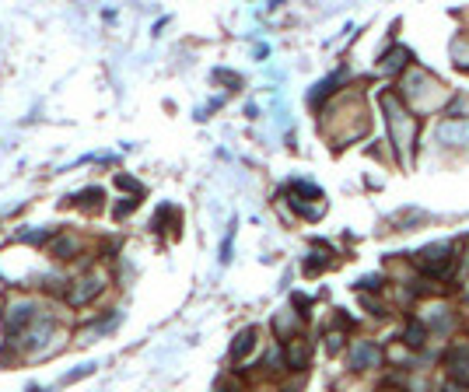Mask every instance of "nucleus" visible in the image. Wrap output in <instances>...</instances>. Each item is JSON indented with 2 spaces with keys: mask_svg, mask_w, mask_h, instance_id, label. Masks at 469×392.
Instances as JSON below:
<instances>
[{
  "mask_svg": "<svg viewBox=\"0 0 469 392\" xmlns=\"http://www.w3.org/2000/svg\"><path fill=\"white\" fill-rule=\"evenodd\" d=\"M406 60H410V53H406L403 46H396V50H389V53H385V60H382V71H385V74H396V71H399Z\"/></svg>",
  "mask_w": 469,
  "mask_h": 392,
  "instance_id": "nucleus-11",
  "label": "nucleus"
},
{
  "mask_svg": "<svg viewBox=\"0 0 469 392\" xmlns=\"http://www.w3.org/2000/svg\"><path fill=\"white\" fill-rule=\"evenodd\" d=\"M326 340H329V343H326V347H329V354H336V350L343 347V333H340V329H333Z\"/></svg>",
  "mask_w": 469,
  "mask_h": 392,
  "instance_id": "nucleus-14",
  "label": "nucleus"
},
{
  "mask_svg": "<svg viewBox=\"0 0 469 392\" xmlns=\"http://www.w3.org/2000/svg\"><path fill=\"white\" fill-rule=\"evenodd\" d=\"M81 249H84V242H81V238H77L74 231H57L46 252H50L53 259L67 263V259H77V256H81Z\"/></svg>",
  "mask_w": 469,
  "mask_h": 392,
  "instance_id": "nucleus-5",
  "label": "nucleus"
},
{
  "mask_svg": "<svg viewBox=\"0 0 469 392\" xmlns=\"http://www.w3.org/2000/svg\"><path fill=\"white\" fill-rule=\"evenodd\" d=\"M403 343H406V347H420V343H424V322H410Z\"/></svg>",
  "mask_w": 469,
  "mask_h": 392,
  "instance_id": "nucleus-13",
  "label": "nucleus"
},
{
  "mask_svg": "<svg viewBox=\"0 0 469 392\" xmlns=\"http://www.w3.org/2000/svg\"><path fill=\"white\" fill-rule=\"evenodd\" d=\"M253 347H256V329L249 326V329H242L239 336H234V343H231V357H234V361H242Z\"/></svg>",
  "mask_w": 469,
  "mask_h": 392,
  "instance_id": "nucleus-10",
  "label": "nucleus"
},
{
  "mask_svg": "<svg viewBox=\"0 0 469 392\" xmlns=\"http://www.w3.org/2000/svg\"><path fill=\"white\" fill-rule=\"evenodd\" d=\"M413 266H417L424 277L438 280V277H448V273H452L455 256H452L448 245H427V249H420V252L413 256Z\"/></svg>",
  "mask_w": 469,
  "mask_h": 392,
  "instance_id": "nucleus-4",
  "label": "nucleus"
},
{
  "mask_svg": "<svg viewBox=\"0 0 469 392\" xmlns=\"http://www.w3.org/2000/svg\"><path fill=\"white\" fill-rule=\"evenodd\" d=\"M382 392H403V389H396V385H385V389H382Z\"/></svg>",
  "mask_w": 469,
  "mask_h": 392,
  "instance_id": "nucleus-15",
  "label": "nucleus"
},
{
  "mask_svg": "<svg viewBox=\"0 0 469 392\" xmlns=\"http://www.w3.org/2000/svg\"><path fill=\"white\" fill-rule=\"evenodd\" d=\"M46 319V312H43V305H39V298H32V294H15L11 301H8V308H4V329L18 340L25 329H32L36 322H43Z\"/></svg>",
  "mask_w": 469,
  "mask_h": 392,
  "instance_id": "nucleus-2",
  "label": "nucleus"
},
{
  "mask_svg": "<svg viewBox=\"0 0 469 392\" xmlns=\"http://www.w3.org/2000/svg\"><path fill=\"white\" fill-rule=\"evenodd\" d=\"M81 207H84V210H98V207H102V189H98V186H95V189H84V193H81Z\"/></svg>",
  "mask_w": 469,
  "mask_h": 392,
  "instance_id": "nucleus-12",
  "label": "nucleus"
},
{
  "mask_svg": "<svg viewBox=\"0 0 469 392\" xmlns=\"http://www.w3.org/2000/svg\"><path fill=\"white\" fill-rule=\"evenodd\" d=\"M466 301H469V294H466Z\"/></svg>",
  "mask_w": 469,
  "mask_h": 392,
  "instance_id": "nucleus-16",
  "label": "nucleus"
},
{
  "mask_svg": "<svg viewBox=\"0 0 469 392\" xmlns=\"http://www.w3.org/2000/svg\"><path fill=\"white\" fill-rule=\"evenodd\" d=\"M382 361V350L371 343V340H357L354 343V350H350V368L354 371H368V368H375Z\"/></svg>",
  "mask_w": 469,
  "mask_h": 392,
  "instance_id": "nucleus-6",
  "label": "nucleus"
},
{
  "mask_svg": "<svg viewBox=\"0 0 469 392\" xmlns=\"http://www.w3.org/2000/svg\"><path fill=\"white\" fill-rule=\"evenodd\" d=\"M382 109H385V119H389V133H392V144L399 151V158L406 161L410 151H413V137H417V123L410 119V112L399 106L396 95H382Z\"/></svg>",
  "mask_w": 469,
  "mask_h": 392,
  "instance_id": "nucleus-1",
  "label": "nucleus"
},
{
  "mask_svg": "<svg viewBox=\"0 0 469 392\" xmlns=\"http://www.w3.org/2000/svg\"><path fill=\"white\" fill-rule=\"evenodd\" d=\"M308 357H312V343L305 340V336H295V340H288V347H284V364L288 368H305L308 364Z\"/></svg>",
  "mask_w": 469,
  "mask_h": 392,
  "instance_id": "nucleus-8",
  "label": "nucleus"
},
{
  "mask_svg": "<svg viewBox=\"0 0 469 392\" xmlns=\"http://www.w3.org/2000/svg\"><path fill=\"white\" fill-rule=\"evenodd\" d=\"M438 140L448 144V147H462V144H469V123H445V126L438 130Z\"/></svg>",
  "mask_w": 469,
  "mask_h": 392,
  "instance_id": "nucleus-9",
  "label": "nucleus"
},
{
  "mask_svg": "<svg viewBox=\"0 0 469 392\" xmlns=\"http://www.w3.org/2000/svg\"><path fill=\"white\" fill-rule=\"evenodd\" d=\"M105 284H109L105 270H88V273H81L77 280H67L64 301H67L70 308H84V305H91V301L105 291Z\"/></svg>",
  "mask_w": 469,
  "mask_h": 392,
  "instance_id": "nucleus-3",
  "label": "nucleus"
},
{
  "mask_svg": "<svg viewBox=\"0 0 469 392\" xmlns=\"http://www.w3.org/2000/svg\"><path fill=\"white\" fill-rule=\"evenodd\" d=\"M445 364H448V371H452L459 382L469 385V343H455V347L445 354Z\"/></svg>",
  "mask_w": 469,
  "mask_h": 392,
  "instance_id": "nucleus-7",
  "label": "nucleus"
}]
</instances>
